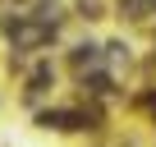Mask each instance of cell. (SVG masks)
<instances>
[{"instance_id":"obj_1","label":"cell","mask_w":156,"mask_h":147,"mask_svg":"<svg viewBox=\"0 0 156 147\" xmlns=\"http://www.w3.org/2000/svg\"><path fill=\"white\" fill-rule=\"evenodd\" d=\"M87 64H97V46L92 41H83V46L73 51V69H87Z\"/></svg>"},{"instance_id":"obj_2","label":"cell","mask_w":156,"mask_h":147,"mask_svg":"<svg viewBox=\"0 0 156 147\" xmlns=\"http://www.w3.org/2000/svg\"><path fill=\"white\" fill-rule=\"evenodd\" d=\"M106 51H110V64H124V60H129V46H124V41H110Z\"/></svg>"}]
</instances>
